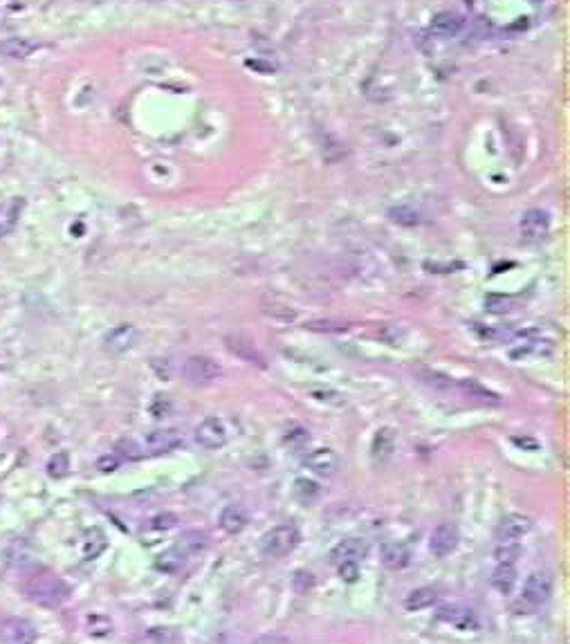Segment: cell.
<instances>
[{
  "mask_svg": "<svg viewBox=\"0 0 570 644\" xmlns=\"http://www.w3.org/2000/svg\"><path fill=\"white\" fill-rule=\"evenodd\" d=\"M20 590L32 604L41 606V609H56V606L63 604L70 595V588L66 581L58 575H54L52 570H45V568L36 570V573L23 579Z\"/></svg>",
  "mask_w": 570,
  "mask_h": 644,
  "instance_id": "1",
  "label": "cell"
},
{
  "mask_svg": "<svg viewBox=\"0 0 570 644\" xmlns=\"http://www.w3.org/2000/svg\"><path fill=\"white\" fill-rule=\"evenodd\" d=\"M550 595H552V577L548 573H532L526 579L523 590H521V597L514 604V611L519 615L537 613L541 606L550 600Z\"/></svg>",
  "mask_w": 570,
  "mask_h": 644,
  "instance_id": "2",
  "label": "cell"
},
{
  "mask_svg": "<svg viewBox=\"0 0 570 644\" xmlns=\"http://www.w3.org/2000/svg\"><path fill=\"white\" fill-rule=\"evenodd\" d=\"M301 541V532L295 524H281L274 526L261 537V555L278 559L292 552Z\"/></svg>",
  "mask_w": 570,
  "mask_h": 644,
  "instance_id": "3",
  "label": "cell"
},
{
  "mask_svg": "<svg viewBox=\"0 0 570 644\" xmlns=\"http://www.w3.org/2000/svg\"><path fill=\"white\" fill-rule=\"evenodd\" d=\"M223 375V369L211 357L204 355H191L182 364V378L193 386H207L213 384Z\"/></svg>",
  "mask_w": 570,
  "mask_h": 644,
  "instance_id": "4",
  "label": "cell"
},
{
  "mask_svg": "<svg viewBox=\"0 0 570 644\" xmlns=\"http://www.w3.org/2000/svg\"><path fill=\"white\" fill-rule=\"evenodd\" d=\"M229 440V429H227V420L223 418H204L198 427H196V442L202 449H221L225 447Z\"/></svg>",
  "mask_w": 570,
  "mask_h": 644,
  "instance_id": "5",
  "label": "cell"
},
{
  "mask_svg": "<svg viewBox=\"0 0 570 644\" xmlns=\"http://www.w3.org/2000/svg\"><path fill=\"white\" fill-rule=\"evenodd\" d=\"M0 640L7 644H30L36 640V626L25 617H7L0 624Z\"/></svg>",
  "mask_w": 570,
  "mask_h": 644,
  "instance_id": "6",
  "label": "cell"
},
{
  "mask_svg": "<svg viewBox=\"0 0 570 644\" xmlns=\"http://www.w3.org/2000/svg\"><path fill=\"white\" fill-rule=\"evenodd\" d=\"M550 232V216L543 209H528L521 218V236L528 242H541Z\"/></svg>",
  "mask_w": 570,
  "mask_h": 644,
  "instance_id": "7",
  "label": "cell"
},
{
  "mask_svg": "<svg viewBox=\"0 0 570 644\" xmlns=\"http://www.w3.org/2000/svg\"><path fill=\"white\" fill-rule=\"evenodd\" d=\"M180 442H182V435L178 429H157V431H151L144 435L140 440V447H142V454H166V452H171V449H175Z\"/></svg>",
  "mask_w": 570,
  "mask_h": 644,
  "instance_id": "8",
  "label": "cell"
},
{
  "mask_svg": "<svg viewBox=\"0 0 570 644\" xmlns=\"http://www.w3.org/2000/svg\"><path fill=\"white\" fill-rule=\"evenodd\" d=\"M225 348L232 352V355H236L238 359L252 364V366H259V369L268 366V361H265V357L261 355V350L254 346L252 339L242 337V335H227L225 337Z\"/></svg>",
  "mask_w": 570,
  "mask_h": 644,
  "instance_id": "9",
  "label": "cell"
},
{
  "mask_svg": "<svg viewBox=\"0 0 570 644\" xmlns=\"http://www.w3.org/2000/svg\"><path fill=\"white\" fill-rule=\"evenodd\" d=\"M137 339H140V330L135 326L121 323L106 335L104 346H106L108 352H113V355H121V352H128L132 346H135Z\"/></svg>",
  "mask_w": 570,
  "mask_h": 644,
  "instance_id": "10",
  "label": "cell"
},
{
  "mask_svg": "<svg viewBox=\"0 0 570 644\" xmlns=\"http://www.w3.org/2000/svg\"><path fill=\"white\" fill-rule=\"evenodd\" d=\"M456 545H458V530H456V526L440 524V526L433 528L431 537H429V550L433 552V557L442 559L447 555H452L456 550Z\"/></svg>",
  "mask_w": 570,
  "mask_h": 644,
  "instance_id": "11",
  "label": "cell"
},
{
  "mask_svg": "<svg viewBox=\"0 0 570 644\" xmlns=\"http://www.w3.org/2000/svg\"><path fill=\"white\" fill-rule=\"evenodd\" d=\"M454 386L469 400V402H476L481 407H501L503 404V400L499 395L490 391V388H485L476 380H458Z\"/></svg>",
  "mask_w": 570,
  "mask_h": 644,
  "instance_id": "12",
  "label": "cell"
},
{
  "mask_svg": "<svg viewBox=\"0 0 570 644\" xmlns=\"http://www.w3.org/2000/svg\"><path fill=\"white\" fill-rule=\"evenodd\" d=\"M306 467L317 473V476H333L339 469V456L328 447L314 449V452H310L306 456Z\"/></svg>",
  "mask_w": 570,
  "mask_h": 644,
  "instance_id": "13",
  "label": "cell"
},
{
  "mask_svg": "<svg viewBox=\"0 0 570 644\" xmlns=\"http://www.w3.org/2000/svg\"><path fill=\"white\" fill-rule=\"evenodd\" d=\"M395 442H397L395 429L382 427V429L375 431L373 442H371V456H373L375 463H380V465L386 463V460H389L393 456V452H395Z\"/></svg>",
  "mask_w": 570,
  "mask_h": 644,
  "instance_id": "14",
  "label": "cell"
},
{
  "mask_svg": "<svg viewBox=\"0 0 570 644\" xmlns=\"http://www.w3.org/2000/svg\"><path fill=\"white\" fill-rule=\"evenodd\" d=\"M366 557V543L361 539H346V541H339L335 548L330 550V562L335 566L339 564H346V562H355L359 564L361 559Z\"/></svg>",
  "mask_w": 570,
  "mask_h": 644,
  "instance_id": "15",
  "label": "cell"
},
{
  "mask_svg": "<svg viewBox=\"0 0 570 644\" xmlns=\"http://www.w3.org/2000/svg\"><path fill=\"white\" fill-rule=\"evenodd\" d=\"M532 530V519L526 514H507L496 526V539H521Z\"/></svg>",
  "mask_w": 570,
  "mask_h": 644,
  "instance_id": "16",
  "label": "cell"
},
{
  "mask_svg": "<svg viewBox=\"0 0 570 644\" xmlns=\"http://www.w3.org/2000/svg\"><path fill=\"white\" fill-rule=\"evenodd\" d=\"M39 50V43L23 36H11V39L0 41V56L7 61H23Z\"/></svg>",
  "mask_w": 570,
  "mask_h": 644,
  "instance_id": "17",
  "label": "cell"
},
{
  "mask_svg": "<svg viewBox=\"0 0 570 644\" xmlns=\"http://www.w3.org/2000/svg\"><path fill=\"white\" fill-rule=\"evenodd\" d=\"M438 617L442 619V622L452 624V626H456V628H460V631H474V628H478V619H476V615L471 613L469 609H465V606H458V604H454V606H442L440 613H438Z\"/></svg>",
  "mask_w": 570,
  "mask_h": 644,
  "instance_id": "18",
  "label": "cell"
},
{
  "mask_svg": "<svg viewBox=\"0 0 570 644\" xmlns=\"http://www.w3.org/2000/svg\"><path fill=\"white\" fill-rule=\"evenodd\" d=\"M382 564L389 570H402L411 564V550L402 541H389L382 545Z\"/></svg>",
  "mask_w": 570,
  "mask_h": 644,
  "instance_id": "19",
  "label": "cell"
},
{
  "mask_svg": "<svg viewBox=\"0 0 570 644\" xmlns=\"http://www.w3.org/2000/svg\"><path fill=\"white\" fill-rule=\"evenodd\" d=\"M247 524H249V516H247V509L242 505H227L221 512V528L227 534H240L247 528Z\"/></svg>",
  "mask_w": 570,
  "mask_h": 644,
  "instance_id": "20",
  "label": "cell"
},
{
  "mask_svg": "<svg viewBox=\"0 0 570 644\" xmlns=\"http://www.w3.org/2000/svg\"><path fill=\"white\" fill-rule=\"evenodd\" d=\"M463 27H465V20L458 14H452V11H440V14H435L431 20V32L438 36H456Z\"/></svg>",
  "mask_w": 570,
  "mask_h": 644,
  "instance_id": "21",
  "label": "cell"
},
{
  "mask_svg": "<svg viewBox=\"0 0 570 644\" xmlns=\"http://www.w3.org/2000/svg\"><path fill=\"white\" fill-rule=\"evenodd\" d=\"M516 584V568L514 564H499L492 573V586L501 595H507Z\"/></svg>",
  "mask_w": 570,
  "mask_h": 644,
  "instance_id": "22",
  "label": "cell"
},
{
  "mask_svg": "<svg viewBox=\"0 0 570 644\" xmlns=\"http://www.w3.org/2000/svg\"><path fill=\"white\" fill-rule=\"evenodd\" d=\"M23 206H25V202H23L20 198H14V200H9L7 204L0 206V236L11 232V229L16 227Z\"/></svg>",
  "mask_w": 570,
  "mask_h": 644,
  "instance_id": "23",
  "label": "cell"
},
{
  "mask_svg": "<svg viewBox=\"0 0 570 644\" xmlns=\"http://www.w3.org/2000/svg\"><path fill=\"white\" fill-rule=\"evenodd\" d=\"M435 600H438L435 590L429 588V586H422V588H416V590H411L407 595L404 606H407V611H422V609H429L431 604H435Z\"/></svg>",
  "mask_w": 570,
  "mask_h": 644,
  "instance_id": "24",
  "label": "cell"
},
{
  "mask_svg": "<svg viewBox=\"0 0 570 644\" xmlns=\"http://www.w3.org/2000/svg\"><path fill=\"white\" fill-rule=\"evenodd\" d=\"M521 557V541L519 539H496L494 559L499 564H514Z\"/></svg>",
  "mask_w": 570,
  "mask_h": 644,
  "instance_id": "25",
  "label": "cell"
},
{
  "mask_svg": "<svg viewBox=\"0 0 570 644\" xmlns=\"http://www.w3.org/2000/svg\"><path fill=\"white\" fill-rule=\"evenodd\" d=\"M104 548H106V537H104V532H101L99 528L88 530V532H86V537H83V541H81V555L86 557V559H94Z\"/></svg>",
  "mask_w": 570,
  "mask_h": 644,
  "instance_id": "26",
  "label": "cell"
},
{
  "mask_svg": "<svg viewBox=\"0 0 570 644\" xmlns=\"http://www.w3.org/2000/svg\"><path fill=\"white\" fill-rule=\"evenodd\" d=\"M185 562H187V555L182 552L178 545H173L171 550H166V552H162L160 557H157L155 568L162 570V573H175V570L182 568V564H185Z\"/></svg>",
  "mask_w": 570,
  "mask_h": 644,
  "instance_id": "27",
  "label": "cell"
},
{
  "mask_svg": "<svg viewBox=\"0 0 570 644\" xmlns=\"http://www.w3.org/2000/svg\"><path fill=\"white\" fill-rule=\"evenodd\" d=\"M86 628H88V633L94 636V638L111 636L113 633V619L108 615H104V613H90L86 617Z\"/></svg>",
  "mask_w": 570,
  "mask_h": 644,
  "instance_id": "28",
  "label": "cell"
},
{
  "mask_svg": "<svg viewBox=\"0 0 570 644\" xmlns=\"http://www.w3.org/2000/svg\"><path fill=\"white\" fill-rule=\"evenodd\" d=\"M308 395L312 400H317L321 404H328V407H335V409H342L346 407V395L339 393V391H333V388H310Z\"/></svg>",
  "mask_w": 570,
  "mask_h": 644,
  "instance_id": "29",
  "label": "cell"
},
{
  "mask_svg": "<svg viewBox=\"0 0 570 644\" xmlns=\"http://www.w3.org/2000/svg\"><path fill=\"white\" fill-rule=\"evenodd\" d=\"M418 378H420V382L435 388V391H447V388L454 386V382L447 378V375H442L438 371H431V369H418Z\"/></svg>",
  "mask_w": 570,
  "mask_h": 644,
  "instance_id": "30",
  "label": "cell"
},
{
  "mask_svg": "<svg viewBox=\"0 0 570 644\" xmlns=\"http://www.w3.org/2000/svg\"><path fill=\"white\" fill-rule=\"evenodd\" d=\"M389 218L393 223L402 225V227H416L420 223V216L411 209V206H404V204L393 206V209L389 211Z\"/></svg>",
  "mask_w": 570,
  "mask_h": 644,
  "instance_id": "31",
  "label": "cell"
},
{
  "mask_svg": "<svg viewBox=\"0 0 570 644\" xmlns=\"http://www.w3.org/2000/svg\"><path fill=\"white\" fill-rule=\"evenodd\" d=\"M175 545L189 557V555H193V552H198V550L202 548V545H204V534H200V532H187V534H182V537L178 539Z\"/></svg>",
  "mask_w": 570,
  "mask_h": 644,
  "instance_id": "32",
  "label": "cell"
},
{
  "mask_svg": "<svg viewBox=\"0 0 570 644\" xmlns=\"http://www.w3.org/2000/svg\"><path fill=\"white\" fill-rule=\"evenodd\" d=\"M68 471H70V456L66 452H56L50 458V463H47V473L52 478H63Z\"/></svg>",
  "mask_w": 570,
  "mask_h": 644,
  "instance_id": "33",
  "label": "cell"
},
{
  "mask_svg": "<svg viewBox=\"0 0 570 644\" xmlns=\"http://www.w3.org/2000/svg\"><path fill=\"white\" fill-rule=\"evenodd\" d=\"M485 306H488L490 312L494 314H505L514 308V299L512 297H505V295H490L485 299Z\"/></svg>",
  "mask_w": 570,
  "mask_h": 644,
  "instance_id": "34",
  "label": "cell"
},
{
  "mask_svg": "<svg viewBox=\"0 0 570 644\" xmlns=\"http://www.w3.org/2000/svg\"><path fill=\"white\" fill-rule=\"evenodd\" d=\"M144 642H178L180 640V636H178V631H173V628H166V626H155V628H151V631H147L144 633V638H142Z\"/></svg>",
  "mask_w": 570,
  "mask_h": 644,
  "instance_id": "35",
  "label": "cell"
},
{
  "mask_svg": "<svg viewBox=\"0 0 570 644\" xmlns=\"http://www.w3.org/2000/svg\"><path fill=\"white\" fill-rule=\"evenodd\" d=\"M292 588L297 595H308V590L314 588V575L308 570H297L292 577Z\"/></svg>",
  "mask_w": 570,
  "mask_h": 644,
  "instance_id": "36",
  "label": "cell"
},
{
  "mask_svg": "<svg viewBox=\"0 0 570 644\" xmlns=\"http://www.w3.org/2000/svg\"><path fill=\"white\" fill-rule=\"evenodd\" d=\"M308 330H317V333H342L346 330V323L342 321H330V319H321V321H308L306 323Z\"/></svg>",
  "mask_w": 570,
  "mask_h": 644,
  "instance_id": "37",
  "label": "cell"
},
{
  "mask_svg": "<svg viewBox=\"0 0 570 644\" xmlns=\"http://www.w3.org/2000/svg\"><path fill=\"white\" fill-rule=\"evenodd\" d=\"M117 452H119V456H124L128 460H137V458L144 456L140 442H135V440H119L117 442Z\"/></svg>",
  "mask_w": 570,
  "mask_h": 644,
  "instance_id": "38",
  "label": "cell"
},
{
  "mask_svg": "<svg viewBox=\"0 0 570 644\" xmlns=\"http://www.w3.org/2000/svg\"><path fill=\"white\" fill-rule=\"evenodd\" d=\"M337 568H339V577H342L344 581H348V584L357 581V577H359V564L346 562V564H339Z\"/></svg>",
  "mask_w": 570,
  "mask_h": 644,
  "instance_id": "39",
  "label": "cell"
},
{
  "mask_svg": "<svg viewBox=\"0 0 570 644\" xmlns=\"http://www.w3.org/2000/svg\"><path fill=\"white\" fill-rule=\"evenodd\" d=\"M317 492H319V488L312 481H306V478L297 481V494L301 496V501H310L312 496H317Z\"/></svg>",
  "mask_w": 570,
  "mask_h": 644,
  "instance_id": "40",
  "label": "cell"
},
{
  "mask_svg": "<svg viewBox=\"0 0 570 644\" xmlns=\"http://www.w3.org/2000/svg\"><path fill=\"white\" fill-rule=\"evenodd\" d=\"M175 524H178V516L166 512V514H157V516L151 521V528H153V530H171Z\"/></svg>",
  "mask_w": 570,
  "mask_h": 644,
  "instance_id": "41",
  "label": "cell"
},
{
  "mask_svg": "<svg viewBox=\"0 0 570 644\" xmlns=\"http://www.w3.org/2000/svg\"><path fill=\"white\" fill-rule=\"evenodd\" d=\"M97 467H99L101 471H115L119 467V458L117 456H101L99 460H97Z\"/></svg>",
  "mask_w": 570,
  "mask_h": 644,
  "instance_id": "42",
  "label": "cell"
},
{
  "mask_svg": "<svg viewBox=\"0 0 570 644\" xmlns=\"http://www.w3.org/2000/svg\"><path fill=\"white\" fill-rule=\"evenodd\" d=\"M290 435H287V442H292L295 447H299V445H303V442H308L310 440V435H308V431H303V429H297V431H287Z\"/></svg>",
  "mask_w": 570,
  "mask_h": 644,
  "instance_id": "43",
  "label": "cell"
},
{
  "mask_svg": "<svg viewBox=\"0 0 570 644\" xmlns=\"http://www.w3.org/2000/svg\"><path fill=\"white\" fill-rule=\"evenodd\" d=\"M261 642H287V638H276V636H265V638H261Z\"/></svg>",
  "mask_w": 570,
  "mask_h": 644,
  "instance_id": "44",
  "label": "cell"
},
{
  "mask_svg": "<svg viewBox=\"0 0 570 644\" xmlns=\"http://www.w3.org/2000/svg\"><path fill=\"white\" fill-rule=\"evenodd\" d=\"M147 3H164V0H147Z\"/></svg>",
  "mask_w": 570,
  "mask_h": 644,
  "instance_id": "45",
  "label": "cell"
}]
</instances>
